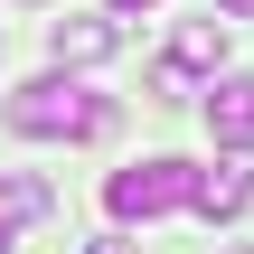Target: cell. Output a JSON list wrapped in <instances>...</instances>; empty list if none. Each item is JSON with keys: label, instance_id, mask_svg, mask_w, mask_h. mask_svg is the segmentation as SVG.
Here are the masks:
<instances>
[{"label": "cell", "instance_id": "1", "mask_svg": "<svg viewBox=\"0 0 254 254\" xmlns=\"http://www.w3.org/2000/svg\"><path fill=\"white\" fill-rule=\"evenodd\" d=\"M0 123H9V132H28V141H104V132H113V104H104V94H85V85L57 66V75L19 85V94L0 104Z\"/></svg>", "mask_w": 254, "mask_h": 254}, {"label": "cell", "instance_id": "2", "mask_svg": "<svg viewBox=\"0 0 254 254\" xmlns=\"http://www.w3.org/2000/svg\"><path fill=\"white\" fill-rule=\"evenodd\" d=\"M189 189H198V170H189V160H132V170H113L104 207H113L123 226H151V217L189 207Z\"/></svg>", "mask_w": 254, "mask_h": 254}, {"label": "cell", "instance_id": "3", "mask_svg": "<svg viewBox=\"0 0 254 254\" xmlns=\"http://www.w3.org/2000/svg\"><path fill=\"white\" fill-rule=\"evenodd\" d=\"M189 207H198L207 226H226V217H245V207H254V151H226L217 170H198V189H189Z\"/></svg>", "mask_w": 254, "mask_h": 254}, {"label": "cell", "instance_id": "4", "mask_svg": "<svg viewBox=\"0 0 254 254\" xmlns=\"http://www.w3.org/2000/svg\"><path fill=\"white\" fill-rule=\"evenodd\" d=\"M113 47H123V19H113V9H94V19H57V28H47V57H57V66H104Z\"/></svg>", "mask_w": 254, "mask_h": 254}, {"label": "cell", "instance_id": "5", "mask_svg": "<svg viewBox=\"0 0 254 254\" xmlns=\"http://www.w3.org/2000/svg\"><path fill=\"white\" fill-rule=\"evenodd\" d=\"M207 132H217V151H254V75L207 85Z\"/></svg>", "mask_w": 254, "mask_h": 254}, {"label": "cell", "instance_id": "6", "mask_svg": "<svg viewBox=\"0 0 254 254\" xmlns=\"http://www.w3.org/2000/svg\"><path fill=\"white\" fill-rule=\"evenodd\" d=\"M170 66H179V75H217V66H226V19H179Z\"/></svg>", "mask_w": 254, "mask_h": 254}, {"label": "cell", "instance_id": "7", "mask_svg": "<svg viewBox=\"0 0 254 254\" xmlns=\"http://www.w3.org/2000/svg\"><path fill=\"white\" fill-rule=\"evenodd\" d=\"M47 217V179H28V170H0V226L19 236V226H38Z\"/></svg>", "mask_w": 254, "mask_h": 254}, {"label": "cell", "instance_id": "8", "mask_svg": "<svg viewBox=\"0 0 254 254\" xmlns=\"http://www.w3.org/2000/svg\"><path fill=\"white\" fill-rule=\"evenodd\" d=\"M217 9H226V19H254V0H217Z\"/></svg>", "mask_w": 254, "mask_h": 254}, {"label": "cell", "instance_id": "9", "mask_svg": "<svg viewBox=\"0 0 254 254\" xmlns=\"http://www.w3.org/2000/svg\"><path fill=\"white\" fill-rule=\"evenodd\" d=\"M94 254H132V245H123V236H94Z\"/></svg>", "mask_w": 254, "mask_h": 254}, {"label": "cell", "instance_id": "10", "mask_svg": "<svg viewBox=\"0 0 254 254\" xmlns=\"http://www.w3.org/2000/svg\"><path fill=\"white\" fill-rule=\"evenodd\" d=\"M132 9H151V0H113V19H132Z\"/></svg>", "mask_w": 254, "mask_h": 254}, {"label": "cell", "instance_id": "11", "mask_svg": "<svg viewBox=\"0 0 254 254\" xmlns=\"http://www.w3.org/2000/svg\"><path fill=\"white\" fill-rule=\"evenodd\" d=\"M0 254H9V226H0Z\"/></svg>", "mask_w": 254, "mask_h": 254}, {"label": "cell", "instance_id": "12", "mask_svg": "<svg viewBox=\"0 0 254 254\" xmlns=\"http://www.w3.org/2000/svg\"><path fill=\"white\" fill-rule=\"evenodd\" d=\"M226 254H254V245H226Z\"/></svg>", "mask_w": 254, "mask_h": 254}, {"label": "cell", "instance_id": "13", "mask_svg": "<svg viewBox=\"0 0 254 254\" xmlns=\"http://www.w3.org/2000/svg\"><path fill=\"white\" fill-rule=\"evenodd\" d=\"M19 9H38V0H19Z\"/></svg>", "mask_w": 254, "mask_h": 254}]
</instances>
